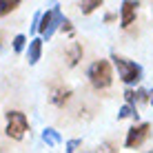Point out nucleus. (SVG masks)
I'll return each instance as SVG.
<instances>
[{
    "label": "nucleus",
    "mask_w": 153,
    "mask_h": 153,
    "mask_svg": "<svg viewBox=\"0 0 153 153\" xmlns=\"http://www.w3.org/2000/svg\"><path fill=\"white\" fill-rule=\"evenodd\" d=\"M25 42H27V38H25L22 33H18V36L13 38V51H16V53H20V51L25 49Z\"/></svg>",
    "instance_id": "obj_15"
},
{
    "label": "nucleus",
    "mask_w": 153,
    "mask_h": 153,
    "mask_svg": "<svg viewBox=\"0 0 153 153\" xmlns=\"http://www.w3.org/2000/svg\"><path fill=\"white\" fill-rule=\"evenodd\" d=\"M62 33H69V36H73V27H71V22L65 18V22H62Z\"/></svg>",
    "instance_id": "obj_19"
},
{
    "label": "nucleus",
    "mask_w": 153,
    "mask_h": 153,
    "mask_svg": "<svg viewBox=\"0 0 153 153\" xmlns=\"http://www.w3.org/2000/svg\"><path fill=\"white\" fill-rule=\"evenodd\" d=\"M111 60H113L115 69H118V76L122 78L124 84H135V82L142 80V67L140 65H135V62L126 60V58L118 56V53H113Z\"/></svg>",
    "instance_id": "obj_1"
},
{
    "label": "nucleus",
    "mask_w": 153,
    "mask_h": 153,
    "mask_svg": "<svg viewBox=\"0 0 153 153\" xmlns=\"http://www.w3.org/2000/svg\"><path fill=\"white\" fill-rule=\"evenodd\" d=\"M96 153H118V146H115L113 142H102Z\"/></svg>",
    "instance_id": "obj_14"
},
{
    "label": "nucleus",
    "mask_w": 153,
    "mask_h": 153,
    "mask_svg": "<svg viewBox=\"0 0 153 153\" xmlns=\"http://www.w3.org/2000/svg\"><path fill=\"white\" fill-rule=\"evenodd\" d=\"M16 7H20L18 0H0V18L7 16V13H11Z\"/></svg>",
    "instance_id": "obj_11"
},
{
    "label": "nucleus",
    "mask_w": 153,
    "mask_h": 153,
    "mask_svg": "<svg viewBox=\"0 0 153 153\" xmlns=\"http://www.w3.org/2000/svg\"><path fill=\"white\" fill-rule=\"evenodd\" d=\"M78 7H80L82 13H91V11H96L98 7H102V0H84V2L78 4Z\"/></svg>",
    "instance_id": "obj_12"
},
{
    "label": "nucleus",
    "mask_w": 153,
    "mask_h": 153,
    "mask_svg": "<svg viewBox=\"0 0 153 153\" xmlns=\"http://www.w3.org/2000/svg\"><path fill=\"white\" fill-rule=\"evenodd\" d=\"M87 76H89V80H91V84L96 89H107L113 82V71H111V65L107 60H96L89 67Z\"/></svg>",
    "instance_id": "obj_2"
},
{
    "label": "nucleus",
    "mask_w": 153,
    "mask_h": 153,
    "mask_svg": "<svg viewBox=\"0 0 153 153\" xmlns=\"http://www.w3.org/2000/svg\"><path fill=\"white\" fill-rule=\"evenodd\" d=\"M149 153H153V151H149Z\"/></svg>",
    "instance_id": "obj_22"
},
{
    "label": "nucleus",
    "mask_w": 153,
    "mask_h": 153,
    "mask_svg": "<svg viewBox=\"0 0 153 153\" xmlns=\"http://www.w3.org/2000/svg\"><path fill=\"white\" fill-rule=\"evenodd\" d=\"M118 118H120V120H124V118H133V120H138V111H135L133 104H124V107L120 109Z\"/></svg>",
    "instance_id": "obj_13"
},
{
    "label": "nucleus",
    "mask_w": 153,
    "mask_h": 153,
    "mask_svg": "<svg viewBox=\"0 0 153 153\" xmlns=\"http://www.w3.org/2000/svg\"><path fill=\"white\" fill-rule=\"evenodd\" d=\"M80 146H82V140H69V142H67V153H76L78 149H80Z\"/></svg>",
    "instance_id": "obj_17"
},
{
    "label": "nucleus",
    "mask_w": 153,
    "mask_h": 153,
    "mask_svg": "<svg viewBox=\"0 0 153 153\" xmlns=\"http://www.w3.org/2000/svg\"><path fill=\"white\" fill-rule=\"evenodd\" d=\"M151 135V124L149 122H142V124H135L129 129V133H126V149H138V146H142L146 142V138Z\"/></svg>",
    "instance_id": "obj_5"
},
{
    "label": "nucleus",
    "mask_w": 153,
    "mask_h": 153,
    "mask_svg": "<svg viewBox=\"0 0 153 153\" xmlns=\"http://www.w3.org/2000/svg\"><path fill=\"white\" fill-rule=\"evenodd\" d=\"M135 11H138V2H131V0L122 2V11H120V22H122V27H124V29H129L131 25H133V20H135Z\"/></svg>",
    "instance_id": "obj_6"
},
{
    "label": "nucleus",
    "mask_w": 153,
    "mask_h": 153,
    "mask_svg": "<svg viewBox=\"0 0 153 153\" xmlns=\"http://www.w3.org/2000/svg\"><path fill=\"white\" fill-rule=\"evenodd\" d=\"M65 56H67V65L76 67L82 60V45L80 42H69V47L65 49Z\"/></svg>",
    "instance_id": "obj_8"
},
{
    "label": "nucleus",
    "mask_w": 153,
    "mask_h": 153,
    "mask_svg": "<svg viewBox=\"0 0 153 153\" xmlns=\"http://www.w3.org/2000/svg\"><path fill=\"white\" fill-rule=\"evenodd\" d=\"M42 140H45L49 146H56V144H60L62 138H60V133H58L56 129H45L42 131Z\"/></svg>",
    "instance_id": "obj_10"
},
{
    "label": "nucleus",
    "mask_w": 153,
    "mask_h": 153,
    "mask_svg": "<svg viewBox=\"0 0 153 153\" xmlns=\"http://www.w3.org/2000/svg\"><path fill=\"white\" fill-rule=\"evenodd\" d=\"M142 102H149V91L146 89H138L135 91V104H142Z\"/></svg>",
    "instance_id": "obj_16"
},
{
    "label": "nucleus",
    "mask_w": 153,
    "mask_h": 153,
    "mask_svg": "<svg viewBox=\"0 0 153 153\" xmlns=\"http://www.w3.org/2000/svg\"><path fill=\"white\" fill-rule=\"evenodd\" d=\"M40 56H42V40L40 38H33V40L29 42V51H27L29 65H36V62L40 60Z\"/></svg>",
    "instance_id": "obj_9"
},
{
    "label": "nucleus",
    "mask_w": 153,
    "mask_h": 153,
    "mask_svg": "<svg viewBox=\"0 0 153 153\" xmlns=\"http://www.w3.org/2000/svg\"><path fill=\"white\" fill-rule=\"evenodd\" d=\"M27 129H29V120H27L25 113H20V111H9L7 113V129L4 131H7V135L11 140H22Z\"/></svg>",
    "instance_id": "obj_4"
},
{
    "label": "nucleus",
    "mask_w": 153,
    "mask_h": 153,
    "mask_svg": "<svg viewBox=\"0 0 153 153\" xmlns=\"http://www.w3.org/2000/svg\"><path fill=\"white\" fill-rule=\"evenodd\" d=\"M0 47H2V36H0Z\"/></svg>",
    "instance_id": "obj_21"
},
{
    "label": "nucleus",
    "mask_w": 153,
    "mask_h": 153,
    "mask_svg": "<svg viewBox=\"0 0 153 153\" xmlns=\"http://www.w3.org/2000/svg\"><path fill=\"white\" fill-rule=\"evenodd\" d=\"M124 100H126V104H133L135 107V91L133 89H126L124 91Z\"/></svg>",
    "instance_id": "obj_18"
},
{
    "label": "nucleus",
    "mask_w": 153,
    "mask_h": 153,
    "mask_svg": "<svg viewBox=\"0 0 153 153\" xmlns=\"http://www.w3.org/2000/svg\"><path fill=\"white\" fill-rule=\"evenodd\" d=\"M149 102L153 104V91H149Z\"/></svg>",
    "instance_id": "obj_20"
},
{
    "label": "nucleus",
    "mask_w": 153,
    "mask_h": 153,
    "mask_svg": "<svg viewBox=\"0 0 153 153\" xmlns=\"http://www.w3.org/2000/svg\"><path fill=\"white\" fill-rule=\"evenodd\" d=\"M71 98V89L69 87H62V84H58V87L51 89V102L56 104V107H65V102Z\"/></svg>",
    "instance_id": "obj_7"
},
{
    "label": "nucleus",
    "mask_w": 153,
    "mask_h": 153,
    "mask_svg": "<svg viewBox=\"0 0 153 153\" xmlns=\"http://www.w3.org/2000/svg\"><path fill=\"white\" fill-rule=\"evenodd\" d=\"M65 22V16L60 11V4H53L49 11H45L40 16V25H38V31L42 33V38H51L53 31Z\"/></svg>",
    "instance_id": "obj_3"
}]
</instances>
